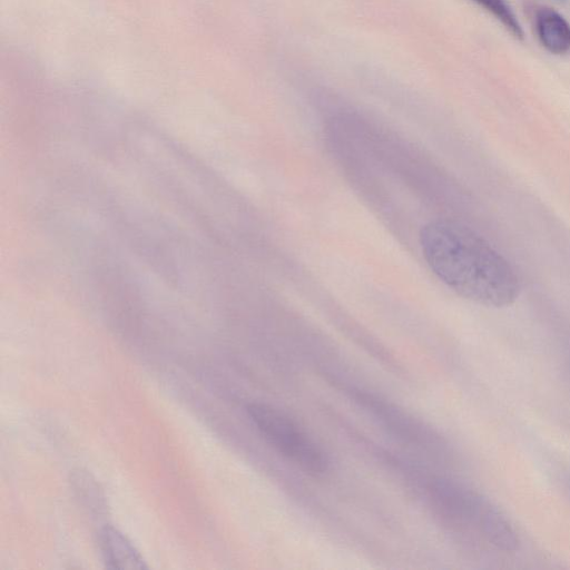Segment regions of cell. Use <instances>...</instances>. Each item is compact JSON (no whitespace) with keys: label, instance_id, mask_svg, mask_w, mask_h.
Listing matches in <instances>:
<instances>
[{"label":"cell","instance_id":"cell-7","mask_svg":"<svg viewBox=\"0 0 570 570\" xmlns=\"http://www.w3.org/2000/svg\"><path fill=\"white\" fill-rule=\"evenodd\" d=\"M70 485L79 504L91 515L107 513V499L97 479L87 470L76 469L70 474Z\"/></svg>","mask_w":570,"mask_h":570},{"label":"cell","instance_id":"cell-1","mask_svg":"<svg viewBox=\"0 0 570 570\" xmlns=\"http://www.w3.org/2000/svg\"><path fill=\"white\" fill-rule=\"evenodd\" d=\"M423 257L434 275L460 296L502 307L520 293V281L509 262L468 226L436 219L420 233Z\"/></svg>","mask_w":570,"mask_h":570},{"label":"cell","instance_id":"cell-2","mask_svg":"<svg viewBox=\"0 0 570 570\" xmlns=\"http://www.w3.org/2000/svg\"><path fill=\"white\" fill-rule=\"evenodd\" d=\"M422 494L434 517L449 531L468 540H483V525L493 503L452 479L423 476Z\"/></svg>","mask_w":570,"mask_h":570},{"label":"cell","instance_id":"cell-6","mask_svg":"<svg viewBox=\"0 0 570 570\" xmlns=\"http://www.w3.org/2000/svg\"><path fill=\"white\" fill-rule=\"evenodd\" d=\"M535 30L540 42L551 53L563 55L570 50V23L553 9L537 11Z\"/></svg>","mask_w":570,"mask_h":570},{"label":"cell","instance_id":"cell-10","mask_svg":"<svg viewBox=\"0 0 570 570\" xmlns=\"http://www.w3.org/2000/svg\"><path fill=\"white\" fill-rule=\"evenodd\" d=\"M557 1L563 2V1H567V0H557Z\"/></svg>","mask_w":570,"mask_h":570},{"label":"cell","instance_id":"cell-8","mask_svg":"<svg viewBox=\"0 0 570 570\" xmlns=\"http://www.w3.org/2000/svg\"><path fill=\"white\" fill-rule=\"evenodd\" d=\"M491 13L517 39L522 40L524 32L518 17L505 0H472Z\"/></svg>","mask_w":570,"mask_h":570},{"label":"cell","instance_id":"cell-3","mask_svg":"<svg viewBox=\"0 0 570 570\" xmlns=\"http://www.w3.org/2000/svg\"><path fill=\"white\" fill-rule=\"evenodd\" d=\"M248 415L264 440L279 454L311 475H322L328 460L317 443L287 414L264 404L252 403Z\"/></svg>","mask_w":570,"mask_h":570},{"label":"cell","instance_id":"cell-4","mask_svg":"<svg viewBox=\"0 0 570 570\" xmlns=\"http://www.w3.org/2000/svg\"><path fill=\"white\" fill-rule=\"evenodd\" d=\"M353 394L356 402L404 443L430 453H443L444 443L439 435L406 411L370 393L356 391Z\"/></svg>","mask_w":570,"mask_h":570},{"label":"cell","instance_id":"cell-9","mask_svg":"<svg viewBox=\"0 0 570 570\" xmlns=\"http://www.w3.org/2000/svg\"><path fill=\"white\" fill-rule=\"evenodd\" d=\"M569 489H570V479L568 480Z\"/></svg>","mask_w":570,"mask_h":570},{"label":"cell","instance_id":"cell-5","mask_svg":"<svg viewBox=\"0 0 570 570\" xmlns=\"http://www.w3.org/2000/svg\"><path fill=\"white\" fill-rule=\"evenodd\" d=\"M98 541L102 558L109 569L141 570L147 564L134 543L117 528L105 525Z\"/></svg>","mask_w":570,"mask_h":570}]
</instances>
